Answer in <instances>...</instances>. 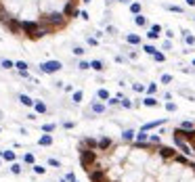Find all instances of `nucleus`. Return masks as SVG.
Listing matches in <instances>:
<instances>
[{
  "label": "nucleus",
  "instance_id": "12",
  "mask_svg": "<svg viewBox=\"0 0 195 182\" xmlns=\"http://www.w3.org/2000/svg\"><path fill=\"white\" fill-rule=\"evenodd\" d=\"M25 161L27 163H34V155H25Z\"/></svg>",
  "mask_w": 195,
  "mask_h": 182
},
{
  "label": "nucleus",
  "instance_id": "2",
  "mask_svg": "<svg viewBox=\"0 0 195 182\" xmlns=\"http://www.w3.org/2000/svg\"><path fill=\"white\" fill-rule=\"evenodd\" d=\"M11 0H0V4ZM17 2V0H15ZM80 0H32L23 19H21V36L27 40H40L52 36L69 25L78 17Z\"/></svg>",
  "mask_w": 195,
  "mask_h": 182
},
{
  "label": "nucleus",
  "instance_id": "6",
  "mask_svg": "<svg viewBox=\"0 0 195 182\" xmlns=\"http://www.w3.org/2000/svg\"><path fill=\"white\" fill-rule=\"evenodd\" d=\"M145 105H149V107H153V105H155V98H151V96H147V98H145Z\"/></svg>",
  "mask_w": 195,
  "mask_h": 182
},
{
  "label": "nucleus",
  "instance_id": "8",
  "mask_svg": "<svg viewBox=\"0 0 195 182\" xmlns=\"http://www.w3.org/2000/svg\"><path fill=\"white\" fill-rule=\"evenodd\" d=\"M99 96H101V98H109V92L107 90H99Z\"/></svg>",
  "mask_w": 195,
  "mask_h": 182
},
{
  "label": "nucleus",
  "instance_id": "11",
  "mask_svg": "<svg viewBox=\"0 0 195 182\" xmlns=\"http://www.w3.org/2000/svg\"><path fill=\"white\" fill-rule=\"evenodd\" d=\"M166 107H168V111H174V109H176V105H174V103H168Z\"/></svg>",
  "mask_w": 195,
  "mask_h": 182
},
{
  "label": "nucleus",
  "instance_id": "3",
  "mask_svg": "<svg viewBox=\"0 0 195 182\" xmlns=\"http://www.w3.org/2000/svg\"><path fill=\"white\" fill-rule=\"evenodd\" d=\"M172 140H174V144H176V142H185V144L191 149V153L195 155V124L191 128H185V126L174 128V130H172Z\"/></svg>",
  "mask_w": 195,
  "mask_h": 182
},
{
  "label": "nucleus",
  "instance_id": "5",
  "mask_svg": "<svg viewBox=\"0 0 195 182\" xmlns=\"http://www.w3.org/2000/svg\"><path fill=\"white\" fill-rule=\"evenodd\" d=\"M50 142H52V138L50 136H42L40 138V144H50Z\"/></svg>",
  "mask_w": 195,
  "mask_h": 182
},
{
  "label": "nucleus",
  "instance_id": "10",
  "mask_svg": "<svg viewBox=\"0 0 195 182\" xmlns=\"http://www.w3.org/2000/svg\"><path fill=\"white\" fill-rule=\"evenodd\" d=\"M2 67H6V69H8V67H13V63H11V61H2Z\"/></svg>",
  "mask_w": 195,
  "mask_h": 182
},
{
  "label": "nucleus",
  "instance_id": "9",
  "mask_svg": "<svg viewBox=\"0 0 195 182\" xmlns=\"http://www.w3.org/2000/svg\"><path fill=\"white\" fill-rule=\"evenodd\" d=\"M36 109H38V111H40V113H42V111H46V107H44V105H42V103H38V105H36Z\"/></svg>",
  "mask_w": 195,
  "mask_h": 182
},
{
  "label": "nucleus",
  "instance_id": "1",
  "mask_svg": "<svg viewBox=\"0 0 195 182\" xmlns=\"http://www.w3.org/2000/svg\"><path fill=\"white\" fill-rule=\"evenodd\" d=\"M80 165L90 182H195V159L157 136L82 138Z\"/></svg>",
  "mask_w": 195,
  "mask_h": 182
},
{
  "label": "nucleus",
  "instance_id": "13",
  "mask_svg": "<svg viewBox=\"0 0 195 182\" xmlns=\"http://www.w3.org/2000/svg\"><path fill=\"white\" fill-rule=\"evenodd\" d=\"M93 67H95V69H103V67H101V63H99V61H93Z\"/></svg>",
  "mask_w": 195,
  "mask_h": 182
},
{
  "label": "nucleus",
  "instance_id": "7",
  "mask_svg": "<svg viewBox=\"0 0 195 182\" xmlns=\"http://www.w3.org/2000/svg\"><path fill=\"white\" fill-rule=\"evenodd\" d=\"M4 159H8V161H13V159H15V153H11V151H8V153H4Z\"/></svg>",
  "mask_w": 195,
  "mask_h": 182
},
{
  "label": "nucleus",
  "instance_id": "4",
  "mask_svg": "<svg viewBox=\"0 0 195 182\" xmlns=\"http://www.w3.org/2000/svg\"><path fill=\"white\" fill-rule=\"evenodd\" d=\"M59 67H61V63H57V61H50V63H44V65H42V69H44L46 73H52V71H57Z\"/></svg>",
  "mask_w": 195,
  "mask_h": 182
}]
</instances>
